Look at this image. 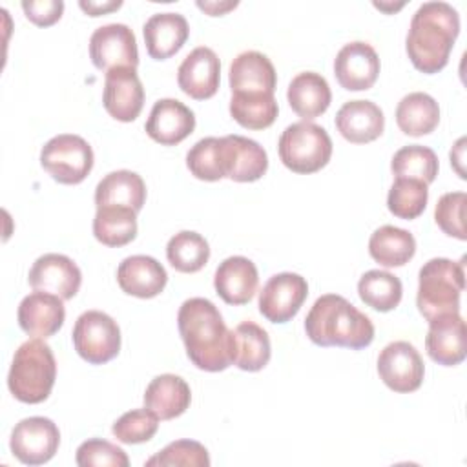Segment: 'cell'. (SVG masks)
Masks as SVG:
<instances>
[{
    "instance_id": "cell-36",
    "label": "cell",
    "mask_w": 467,
    "mask_h": 467,
    "mask_svg": "<svg viewBox=\"0 0 467 467\" xmlns=\"http://www.w3.org/2000/svg\"><path fill=\"white\" fill-rule=\"evenodd\" d=\"M390 170L396 177L418 179L429 186L436 179L440 170L438 155L427 146L409 144L394 153L390 161Z\"/></svg>"
},
{
    "instance_id": "cell-10",
    "label": "cell",
    "mask_w": 467,
    "mask_h": 467,
    "mask_svg": "<svg viewBox=\"0 0 467 467\" xmlns=\"http://www.w3.org/2000/svg\"><path fill=\"white\" fill-rule=\"evenodd\" d=\"M378 374L390 390L407 394L421 387L425 365L412 343L392 341L378 356Z\"/></svg>"
},
{
    "instance_id": "cell-8",
    "label": "cell",
    "mask_w": 467,
    "mask_h": 467,
    "mask_svg": "<svg viewBox=\"0 0 467 467\" xmlns=\"http://www.w3.org/2000/svg\"><path fill=\"white\" fill-rule=\"evenodd\" d=\"M71 339L77 354L91 365H104L120 350V328L102 310L82 312L75 321Z\"/></svg>"
},
{
    "instance_id": "cell-29",
    "label": "cell",
    "mask_w": 467,
    "mask_h": 467,
    "mask_svg": "<svg viewBox=\"0 0 467 467\" xmlns=\"http://www.w3.org/2000/svg\"><path fill=\"white\" fill-rule=\"evenodd\" d=\"M146 202V184L142 177L131 170H117L104 175L95 188V204L122 206L140 212Z\"/></svg>"
},
{
    "instance_id": "cell-43",
    "label": "cell",
    "mask_w": 467,
    "mask_h": 467,
    "mask_svg": "<svg viewBox=\"0 0 467 467\" xmlns=\"http://www.w3.org/2000/svg\"><path fill=\"white\" fill-rule=\"evenodd\" d=\"M22 9L35 26L47 27L60 20L64 13V2L62 0H29L22 2Z\"/></svg>"
},
{
    "instance_id": "cell-14",
    "label": "cell",
    "mask_w": 467,
    "mask_h": 467,
    "mask_svg": "<svg viewBox=\"0 0 467 467\" xmlns=\"http://www.w3.org/2000/svg\"><path fill=\"white\" fill-rule=\"evenodd\" d=\"M379 57L376 49L361 40L345 44L334 58V75L343 89H370L379 75Z\"/></svg>"
},
{
    "instance_id": "cell-44",
    "label": "cell",
    "mask_w": 467,
    "mask_h": 467,
    "mask_svg": "<svg viewBox=\"0 0 467 467\" xmlns=\"http://www.w3.org/2000/svg\"><path fill=\"white\" fill-rule=\"evenodd\" d=\"M80 9L89 15V16H100V15H106V13H111V11H117L122 2L120 0H106V2H91V0H80L78 2Z\"/></svg>"
},
{
    "instance_id": "cell-11",
    "label": "cell",
    "mask_w": 467,
    "mask_h": 467,
    "mask_svg": "<svg viewBox=\"0 0 467 467\" xmlns=\"http://www.w3.org/2000/svg\"><path fill=\"white\" fill-rule=\"evenodd\" d=\"M89 58L104 73L115 67L139 66V49L133 31L126 24H106L97 27L89 38Z\"/></svg>"
},
{
    "instance_id": "cell-33",
    "label": "cell",
    "mask_w": 467,
    "mask_h": 467,
    "mask_svg": "<svg viewBox=\"0 0 467 467\" xmlns=\"http://www.w3.org/2000/svg\"><path fill=\"white\" fill-rule=\"evenodd\" d=\"M279 106L272 93H232L230 115L246 130H265L277 119Z\"/></svg>"
},
{
    "instance_id": "cell-28",
    "label": "cell",
    "mask_w": 467,
    "mask_h": 467,
    "mask_svg": "<svg viewBox=\"0 0 467 467\" xmlns=\"http://www.w3.org/2000/svg\"><path fill=\"white\" fill-rule=\"evenodd\" d=\"M286 100L292 111L303 120H312L328 109L332 91L323 75L316 71H303L290 80Z\"/></svg>"
},
{
    "instance_id": "cell-46",
    "label": "cell",
    "mask_w": 467,
    "mask_h": 467,
    "mask_svg": "<svg viewBox=\"0 0 467 467\" xmlns=\"http://www.w3.org/2000/svg\"><path fill=\"white\" fill-rule=\"evenodd\" d=\"M465 137H462V139H458V142L452 146V150H451V164L454 166V170H456V173L462 177V179H465V171H463V151H465Z\"/></svg>"
},
{
    "instance_id": "cell-20",
    "label": "cell",
    "mask_w": 467,
    "mask_h": 467,
    "mask_svg": "<svg viewBox=\"0 0 467 467\" xmlns=\"http://www.w3.org/2000/svg\"><path fill=\"white\" fill-rule=\"evenodd\" d=\"M224 175L235 182L259 181L268 170V155L265 148L243 135L223 137Z\"/></svg>"
},
{
    "instance_id": "cell-41",
    "label": "cell",
    "mask_w": 467,
    "mask_h": 467,
    "mask_svg": "<svg viewBox=\"0 0 467 467\" xmlns=\"http://www.w3.org/2000/svg\"><path fill=\"white\" fill-rule=\"evenodd\" d=\"M467 195L465 192H449L443 193L434 208V221L443 234L456 237L460 241L467 239L463 212H465Z\"/></svg>"
},
{
    "instance_id": "cell-13",
    "label": "cell",
    "mask_w": 467,
    "mask_h": 467,
    "mask_svg": "<svg viewBox=\"0 0 467 467\" xmlns=\"http://www.w3.org/2000/svg\"><path fill=\"white\" fill-rule=\"evenodd\" d=\"M104 109L120 122H133L144 106V88L133 67H115L104 77Z\"/></svg>"
},
{
    "instance_id": "cell-38",
    "label": "cell",
    "mask_w": 467,
    "mask_h": 467,
    "mask_svg": "<svg viewBox=\"0 0 467 467\" xmlns=\"http://www.w3.org/2000/svg\"><path fill=\"white\" fill-rule=\"evenodd\" d=\"M429 201L427 184L418 179L396 177L387 195V208L394 217L410 221L423 213Z\"/></svg>"
},
{
    "instance_id": "cell-35",
    "label": "cell",
    "mask_w": 467,
    "mask_h": 467,
    "mask_svg": "<svg viewBox=\"0 0 467 467\" xmlns=\"http://www.w3.org/2000/svg\"><path fill=\"white\" fill-rule=\"evenodd\" d=\"M168 263L182 274L199 272L210 259L208 241L192 230H182L170 237L166 244Z\"/></svg>"
},
{
    "instance_id": "cell-31",
    "label": "cell",
    "mask_w": 467,
    "mask_h": 467,
    "mask_svg": "<svg viewBox=\"0 0 467 467\" xmlns=\"http://www.w3.org/2000/svg\"><path fill=\"white\" fill-rule=\"evenodd\" d=\"M396 122L405 135H429L440 122V106L429 93L412 91L398 102Z\"/></svg>"
},
{
    "instance_id": "cell-9",
    "label": "cell",
    "mask_w": 467,
    "mask_h": 467,
    "mask_svg": "<svg viewBox=\"0 0 467 467\" xmlns=\"http://www.w3.org/2000/svg\"><path fill=\"white\" fill-rule=\"evenodd\" d=\"M60 431L57 423L44 416L20 420L9 440L13 456L26 465L47 463L58 451Z\"/></svg>"
},
{
    "instance_id": "cell-6",
    "label": "cell",
    "mask_w": 467,
    "mask_h": 467,
    "mask_svg": "<svg viewBox=\"0 0 467 467\" xmlns=\"http://www.w3.org/2000/svg\"><path fill=\"white\" fill-rule=\"evenodd\" d=\"M277 151L281 162L294 173H316L332 157V139L325 128L310 120H301L283 130Z\"/></svg>"
},
{
    "instance_id": "cell-19",
    "label": "cell",
    "mask_w": 467,
    "mask_h": 467,
    "mask_svg": "<svg viewBox=\"0 0 467 467\" xmlns=\"http://www.w3.org/2000/svg\"><path fill=\"white\" fill-rule=\"evenodd\" d=\"M425 348L429 358L443 367H454L465 359V321L460 312L429 321Z\"/></svg>"
},
{
    "instance_id": "cell-27",
    "label": "cell",
    "mask_w": 467,
    "mask_h": 467,
    "mask_svg": "<svg viewBox=\"0 0 467 467\" xmlns=\"http://www.w3.org/2000/svg\"><path fill=\"white\" fill-rule=\"evenodd\" d=\"M190 401V385L177 374L155 376L144 390V407L159 420H173L184 414Z\"/></svg>"
},
{
    "instance_id": "cell-23",
    "label": "cell",
    "mask_w": 467,
    "mask_h": 467,
    "mask_svg": "<svg viewBox=\"0 0 467 467\" xmlns=\"http://www.w3.org/2000/svg\"><path fill=\"white\" fill-rule=\"evenodd\" d=\"M336 128L352 144L376 140L385 130V117L372 100H348L336 113Z\"/></svg>"
},
{
    "instance_id": "cell-47",
    "label": "cell",
    "mask_w": 467,
    "mask_h": 467,
    "mask_svg": "<svg viewBox=\"0 0 467 467\" xmlns=\"http://www.w3.org/2000/svg\"><path fill=\"white\" fill-rule=\"evenodd\" d=\"M374 7H378V9H381V11L390 13V11H398V9H401V7H403V2H401V4H398V5H387V4H378V2H374Z\"/></svg>"
},
{
    "instance_id": "cell-40",
    "label": "cell",
    "mask_w": 467,
    "mask_h": 467,
    "mask_svg": "<svg viewBox=\"0 0 467 467\" xmlns=\"http://www.w3.org/2000/svg\"><path fill=\"white\" fill-rule=\"evenodd\" d=\"M159 429V418L150 409H133L113 421L111 432L120 443L135 445L150 441Z\"/></svg>"
},
{
    "instance_id": "cell-26",
    "label": "cell",
    "mask_w": 467,
    "mask_h": 467,
    "mask_svg": "<svg viewBox=\"0 0 467 467\" xmlns=\"http://www.w3.org/2000/svg\"><path fill=\"white\" fill-rule=\"evenodd\" d=\"M232 365L246 372L265 368L272 356L270 337L263 327L254 321H243L232 330L230 337Z\"/></svg>"
},
{
    "instance_id": "cell-39",
    "label": "cell",
    "mask_w": 467,
    "mask_h": 467,
    "mask_svg": "<svg viewBox=\"0 0 467 467\" xmlns=\"http://www.w3.org/2000/svg\"><path fill=\"white\" fill-rule=\"evenodd\" d=\"M148 467H208L210 454L206 447L195 440H175L168 443L162 451L146 460Z\"/></svg>"
},
{
    "instance_id": "cell-30",
    "label": "cell",
    "mask_w": 467,
    "mask_h": 467,
    "mask_svg": "<svg viewBox=\"0 0 467 467\" xmlns=\"http://www.w3.org/2000/svg\"><path fill=\"white\" fill-rule=\"evenodd\" d=\"M370 257L385 268L407 265L416 254V239L409 230L383 224L368 239Z\"/></svg>"
},
{
    "instance_id": "cell-1",
    "label": "cell",
    "mask_w": 467,
    "mask_h": 467,
    "mask_svg": "<svg viewBox=\"0 0 467 467\" xmlns=\"http://www.w3.org/2000/svg\"><path fill=\"white\" fill-rule=\"evenodd\" d=\"M177 327L190 361L206 372H221L232 365L230 337L219 308L204 297L186 299L177 314Z\"/></svg>"
},
{
    "instance_id": "cell-37",
    "label": "cell",
    "mask_w": 467,
    "mask_h": 467,
    "mask_svg": "<svg viewBox=\"0 0 467 467\" xmlns=\"http://www.w3.org/2000/svg\"><path fill=\"white\" fill-rule=\"evenodd\" d=\"M186 166L190 173L201 181L224 179V151L223 137H204L197 140L186 153Z\"/></svg>"
},
{
    "instance_id": "cell-15",
    "label": "cell",
    "mask_w": 467,
    "mask_h": 467,
    "mask_svg": "<svg viewBox=\"0 0 467 467\" xmlns=\"http://www.w3.org/2000/svg\"><path fill=\"white\" fill-rule=\"evenodd\" d=\"M27 281L35 290L55 294L66 301L77 296L82 283V274L71 257L51 252L40 255L33 263Z\"/></svg>"
},
{
    "instance_id": "cell-45",
    "label": "cell",
    "mask_w": 467,
    "mask_h": 467,
    "mask_svg": "<svg viewBox=\"0 0 467 467\" xmlns=\"http://www.w3.org/2000/svg\"><path fill=\"white\" fill-rule=\"evenodd\" d=\"M239 5V2H197V7L202 9L204 13H208L210 16H221L224 13H228L230 9H235Z\"/></svg>"
},
{
    "instance_id": "cell-32",
    "label": "cell",
    "mask_w": 467,
    "mask_h": 467,
    "mask_svg": "<svg viewBox=\"0 0 467 467\" xmlns=\"http://www.w3.org/2000/svg\"><path fill=\"white\" fill-rule=\"evenodd\" d=\"M93 235L106 246H124L137 235V212L122 206H100L93 217Z\"/></svg>"
},
{
    "instance_id": "cell-22",
    "label": "cell",
    "mask_w": 467,
    "mask_h": 467,
    "mask_svg": "<svg viewBox=\"0 0 467 467\" xmlns=\"http://www.w3.org/2000/svg\"><path fill=\"white\" fill-rule=\"evenodd\" d=\"M257 283L255 265L243 255L226 257L213 275L215 292L228 305H246L257 292Z\"/></svg>"
},
{
    "instance_id": "cell-12",
    "label": "cell",
    "mask_w": 467,
    "mask_h": 467,
    "mask_svg": "<svg viewBox=\"0 0 467 467\" xmlns=\"http://www.w3.org/2000/svg\"><path fill=\"white\" fill-rule=\"evenodd\" d=\"M308 296V283L294 272L272 275L259 292V312L270 323L290 321Z\"/></svg>"
},
{
    "instance_id": "cell-2",
    "label": "cell",
    "mask_w": 467,
    "mask_h": 467,
    "mask_svg": "<svg viewBox=\"0 0 467 467\" xmlns=\"http://www.w3.org/2000/svg\"><path fill=\"white\" fill-rule=\"evenodd\" d=\"M460 35V15L447 2H425L412 15L405 49L412 66L427 75L441 71Z\"/></svg>"
},
{
    "instance_id": "cell-3",
    "label": "cell",
    "mask_w": 467,
    "mask_h": 467,
    "mask_svg": "<svg viewBox=\"0 0 467 467\" xmlns=\"http://www.w3.org/2000/svg\"><path fill=\"white\" fill-rule=\"evenodd\" d=\"M308 339L319 347L365 348L374 339V325L343 296L325 294L317 297L305 317Z\"/></svg>"
},
{
    "instance_id": "cell-4",
    "label": "cell",
    "mask_w": 467,
    "mask_h": 467,
    "mask_svg": "<svg viewBox=\"0 0 467 467\" xmlns=\"http://www.w3.org/2000/svg\"><path fill=\"white\" fill-rule=\"evenodd\" d=\"M465 288V257L429 259L418 274L416 305L427 321L460 312V296Z\"/></svg>"
},
{
    "instance_id": "cell-21",
    "label": "cell",
    "mask_w": 467,
    "mask_h": 467,
    "mask_svg": "<svg viewBox=\"0 0 467 467\" xmlns=\"http://www.w3.org/2000/svg\"><path fill=\"white\" fill-rule=\"evenodd\" d=\"M117 283L128 296L150 299L164 290L168 274L155 257L139 254L120 261L117 268Z\"/></svg>"
},
{
    "instance_id": "cell-34",
    "label": "cell",
    "mask_w": 467,
    "mask_h": 467,
    "mask_svg": "<svg viewBox=\"0 0 467 467\" xmlns=\"http://www.w3.org/2000/svg\"><path fill=\"white\" fill-rule=\"evenodd\" d=\"M358 296L367 306L378 312H390L401 301L403 285L400 277L387 270H368L358 281Z\"/></svg>"
},
{
    "instance_id": "cell-42",
    "label": "cell",
    "mask_w": 467,
    "mask_h": 467,
    "mask_svg": "<svg viewBox=\"0 0 467 467\" xmlns=\"http://www.w3.org/2000/svg\"><path fill=\"white\" fill-rule=\"evenodd\" d=\"M75 462L80 467H128L130 458L128 454L111 441L102 438H89L82 441L77 449Z\"/></svg>"
},
{
    "instance_id": "cell-7",
    "label": "cell",
    "mask_w": 467,
    "mask_h": 467,
    "mask_svg": "<svg viewBox=\"0 0 467 467\" xmlns=\"http://www.w3.org/2000/svg\"><path fill=\"white\" fill-rule=\"evenodd\" d=\"M93 150L86 139L60 133L49 139L40 151L42 168L60 184L82 182L93 168Z\"/></svg>"
},
{
    "instance_id": "cell-24",
    "label": "cell",
    "mask_w": 467,
    "mask_h": 467,
    "mask_svg": "<svg viewBox=\"0 0 467 467\" xmlns=\"http://www.w3.org/2000/svg\"><path fill=\"white\" fill-rule=\"evenodd\" d=\"M232 93H272L277 86V73L270 58L259 51H243L228 73Z\"/></svg>"
},
{
    "instance_id": "cell-5",
    "label": "cell",
    "mask_w": 467,
    "mask_h": 467,
    "mask_svg": "<svg viewBox=\"0 0 467 467\" xmlns=\"http://www.w3.org/2000/svg\"><path fill=\"white\" fill-rule=\"evenodd\" d=\"M57 379V361L47 343L38 337L24 341L11 361L7 387L22 403H42L49 398Z\"/></svg>"
},
{
    "instance_id": "cell-25",
    "label": "cell",
    "mask_w": 467,
    "mask_h": 467,
    "mask_svg": "<svg viewBox=\"0 0 467 467\" xmlns=\"http://www.w3.org/2000/svg\"><path fill=\"white\" fill-rule=\"evenodd\" d=\"M146 51L155 60L173 57L188 40L190 27L179 13H155L142 27Z\"/></svg>"
},
{
    "instance_id": "cell-18",
    "label": "cell",
    "mask_w": 467,
    "mask_h": 467,
    "mask_svg": "<svg viewBox=\"0 0 467 467\" xmlns=\"http://www.w3.org/2000/svg\"><path fill=\"white\" fill-rule=\"evenodd\" d=\"M64 299L55 294L35 290L18 305V325L33 337L46 339L55 336L66 319Z\"/></svg>"
},
{
    "instance_id": "cell-17",
    "label": "cell",
    "mask_w": 467,
    "mask_h": 467,
    "mask_svg": "<svg viewBox=\"0 0 467 467\" xmlns=\"http://www.w3.org/2000/svg\"><path fill=\"white\" fill-rule=\"evenodd\" d=\"M148 137L162 146L182 142L195 130L193 111L177 99H159L144 126Z\"/></svg>"
},
{
    "instance_id": "cell-16",
    "label": "cell",
    "mask_w": 467,
    "mask_h": 467,
    "mask_svg": "<svg viewBox=\"0 0 467 467\" xmlns=\"http://www.w3.org/2000/svg\"><path fill=\"white\" fill-rule=\"evenodd\" d=\"M221 82V62L213 49L199 46L186 55L177 69V84L182 93L195 100L213 97Z\"/></svg>"
}]
</instances>
